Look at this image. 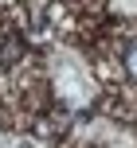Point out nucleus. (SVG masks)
<instances>
[{"label":"nucleus","mask_w":137,"mask_h":148,"mask_svg":"<svg viewBox=\"0 0 137 148\" xmlns=\"http://www.w3.org/2000/svg\"><path fill=\"white\" fill-rule=\"evenodd\" d=\"M129 70L137 74V47H133V51H129Z\"/></svg>","instance_id":"obj_1"}]
</instances>
